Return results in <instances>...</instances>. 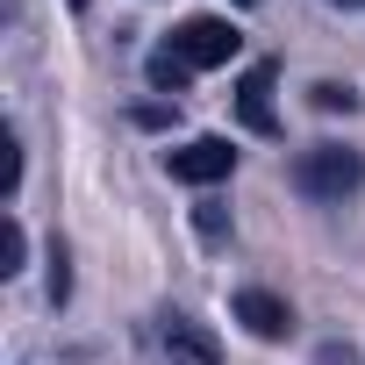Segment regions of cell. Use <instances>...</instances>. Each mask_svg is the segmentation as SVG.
Instances as JSON below:
<instances>
[{
  "label": "cell",
  "mask_w": 365,
  "mask_h": 365,
  "mask_svg": "<svg viewBox=\"0 0 365 365\" xmlns=\"http://www.w3.org/2000/svg\"><path fill=\"white\" fill-rule=\"evenodd\" d=\"M329 8H365V0H329Z\"/></svg>",
  "instance_id": "cell-14"
},
{
  "label": "cell",
  "mask_w": 365,
  "mask_h": 365,
  "mask_svg": "<svg viewBox=\"0 0 365 365\" xmlns=\"http://www.w3.org/2000/svg\"><path fill=\"white\" fill-rule=\"evenodd\" d=\"M272 65H251L244 79H237V122L251 129V136H279V115H272Z\"/></svg>",
  "instance_id": "cell-4"
},
{
  "label": "cell",
  "mask_w": 365,
  "mask_h": 365,
  "mask_svg": "<svg viewBox=\"0 0 365 365\" xmlns=\"http://www.w3.org/2000/svg\"><path fill=\"white\" fill-rule=\"evenodd\" d=\"M0 150H8V165H0V194L15 201V187H22V143H15V136H0Z\"/></svg>",
  "instance_id": "cell-11"
},
{
  "label": "cell",
  "mask_w": 365,
  "mask_h": 365,
  "mask_svg": "<svg viewBox=\"0 0 365 365\" xmlns=\"http://www.w3.org/2000/svg\"><path fill=\"white\" fill-rule=\"evenodd\" d=\"M230 165H237L230 136H187L179 150H165V172L179 187H215V179H230Z\"/></svg>",
  "instance_id": "cell-3"
},
{
  "label": "cell",
  "mask_w": 365,
  "mask_h": 365,
  "mask_svg": "<svg viewBox=\"0 0 365 365\" xmlns=\"http://www.w3.org/2000/svg\"><path fill=\"white\" fill-rule=\"evenodd\" d=\"M165 351L187 358V365H215V358H222V344H215L194 315H172V322H165Z\"/></svg>",
  "instance_id": "cell-6"
},
{
  "label": "cell",
  "mask_w": 365,
  "mask_h": 365,
  "mask_svg": "<svg viewBox=\"0 0 365 365\" xmlns=\"http://www.w3.org/2000/svg\"><path fill=\"white\" fill-rule=\"evenodd\" d=\"M194 230H201V244H222V237H230V215H222L215 201H201V208H194Z\"/></svg>",
  "instance_id": "cell-9"
},
{
  "label": "cell",
  "mask_w": 365,
  "mask_h": 365,
  "mask_svg": "<svg viewBox=\"0 0 365 365\" xmlns=\"http://www.w3.org/2000/svg\"><path fill=\"white\" fill-rule=\"evenodd\" d=\"M358 179H365V158L344 143H308L294 158V187L308 201H344V194H358Z\"/></svg>",
  "instance_id": "cell-1"
},
{
  "label": "cell",
  "mask_w": 365,
  "mask_h": 365,
  "mask_svg": "<svg viewBox=\"0 0 365 365\" xmlns=\"http://www.w3.org/2000/svg\"><path fill=\"white\" fill-rule=\"evenodd\" d=\"M72 294V272H65V251H51V301Z\"/></svg>",
  "instance_id": "cell-12"
},
{
  "label": "cell",
  "mask_w": 365,
  "mask_h": 365,
  "mask_svg": "<svg viewBox=\"0 0 365 365\" xmlns=\"http://www.w3.org/2000/svg\"><path fill=\"white\" fill-rule=\"evenodd\" d=\"M237 8H251V0H237Z\"/></svg>",
  "instance_id": "cell-16"
},
{
  "label": "cell",
  "mask_w": 365,
  "mask_h": 365,
  "mask_svg": "<svg viewBox=\"0 0 365 365\" xmlns=\"http://www.w3.org/2000/svg\"><path fill=\"white\" fill-rule=\"evenodd\" d=\"M237 322H244L251 336H265V344L294 336V308H287L279 294H265V287H244V294H237Z\"/></svg>",
  "instance_id": "cell-5"
},
{
  "label": "cell",
  "mask_w": 365,
  "mask_h": 365,
  "mask_svg": "<svg viewBox=\"0 0 365 365\" xmlns=\"http://www.w3.org/2000/svg\"><path fill=\"white\" fill-rule=\"evenodd\" d=\"M308 101H315L322 115H351V108H358V93H351V86H336V79H315V86H308Z\"/></svg>",
  "instance_id": "cell-8"
},
{
  "label": "cell",
  "mask_w": 365,
  "mask_h": 365,
  "mask_svg": "<svg viewBox=\"0 0 365 365\" xmlns=\"http://www.w3.org/2000/svg\"><path fill=\"white\" fill-rule=\"evenodd\" d=\"M72 8H93V0H72Z\"/></svg>",
  "instance_id": "cell-15"
},
{
  "label": "cell",
  "mask_w": 365,
  "mask_h": 365,
  "mask_svg": "<svg viewBox=\"0 0 365 365\" xmlns=\"http://www.w3.org/2000/svg\"><path fill=\"white\" fill-rule=\"evenodd\" d=\"M315 365H358V351H351V344H322V358H315Z\"/></svg>",
  "instance_id": "cell-13"
},
{
  "label": "cell",
  "mask_w": 365,
  "mask_h": 365,
  "mask_svg": "<svg viewBox=\"0 0 365 365\" xmlns=\"http://www.w3.org/2000/svg\"><path fill=\"white\" fill-rule=\"evenodd\" d=\"M22 258H29V237H22V222H8V237H0V272H22Z\"/></svg>",
  "instance_id": "cell-10"
},
{
  "label": "cell",
  "mask_w": 365,
  "mask_h": 365,
  "mask_svg": "<svg viewBox=\"0 0 365 365\" xmlns=\"http://www.w3.org/2000/svg\"><path fill=\"white\" fill-rule=\"evenodd\" d=\"M172 51L187 58L194 72H208V65H230V58L244 51V36H237L222 15H187V22L172 29Z\"/></svg>",
  "instance_id": "cell-2"
},
{
  "label": "cell",
  "mask_w": 365,
  "mask_h": 365,
  "mask_svg": "<svg viewBox=\"0 0 365 365\" xmlns=\"http://www.w3.org/2000/svg\"><path fill=\"white\" fill-rule=\"evenodd\" d=\"M143 79H150L158 93H187V79H194V65H187V58H179V51L165 43V51H150V58H143Z\"/></svg>",
  "instance_id": "cell-7"
}]
</instances>
